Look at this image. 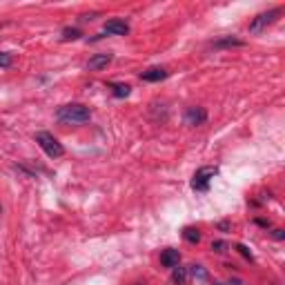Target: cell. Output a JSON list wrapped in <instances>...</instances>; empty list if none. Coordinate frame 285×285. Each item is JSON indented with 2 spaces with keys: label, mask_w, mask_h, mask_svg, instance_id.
Returning a JSON list of instances; mask_svg holds the SVG:
<instances>
[{
  "label": "cell",
  "mask_w": 285,
  "mask_h": 285,
  "mask_svg": "<svg viewBox=\"0 0 285 285\" xmlns=\"http://www.w3.org/2000/svg\"><path fill=\"white\" fill-rule=\"evenodd\" d=\"M56 118L65 125H82V123H87L92 118V111H89V107L80 105V103H72V105L58 107Z\"/></svg>",
  "instance_id": "obj_1"
},
{
  "label": "cell",
  "mask_w": 285,
  "mask_h": 285,
  "mask_svg": "<svg viewBox=\"0 0 285 285\" xmlns=\"http://www.w3.org/2000/svg\"><path fill=\"white\" fill-rule=\"evenodd\" d=\"M36 143L40 145V150L49 156V158H60L65 154V147L58 143V138H53L49 131H38L36 134Z\"/></svg>",
  "instance_id": "obj_2"
},
{
  "label": "cell",
  "mask_w": 285,
  "mask_h": 285,
  "mask_svg": "<svg viewBox=\"0 0 285 285\" xmlns=\"http://www.w3.org/2000/svg\"><path fill=\"white\" fill-rule=\"evenodd\" d=\"M218 174V167H212V165H205V167L196 169V174L192 176V189H196V192H207L209 183H212V179Z\"/></svg>",
  "instance_id": "obj_3"
},
{
  "label": "cell",
  "mask_w": 285,
  "mask_h": 285,
  "mask_svg": "<svg viewBox=\"0 0 285 285\" xmlns=\"http://www.w3.org/2000/svg\"><path fill=\"white\" fill-rule=\"evenodd\" d=\"M281 16V9L276 7V9H270V11H265V14H259L254 20L250 23V31L252 34H259V31H263L267 27V25H272V23H276V18Z\"/></svg>",
  "instance_id": "obj_4"
},
{
  "label": "cell",
  "mask_w": 285,
  "mask_h": 285,
  "mask_svg": "<svg viewBox=\"0 0 285 285\" xmlns=\"http://www.w3.org/2000/svg\"><path fill=\"white\" fill-rule=\"evenodd\" d=\"M205 121H207V111L203 107H189L185 111V125L196 127V125H203Z\"/></svg>",
  "instance_id": "obj_5"
},
{
  "label": "cell",
  "mask_w": 285,
  "mask_h": 285,
  "mask_svg": "<svg viewBox=\"0 0 285 285\" xmlns=\"http://www.w3.org/2000/svg\"><path fill=\"white\" fill-rule=\"evenodd\" d=\"M105 34H109V36H127L130 34V25L125 23V20H107L105 23Z\"/></svg>",
  "instance_id": "obj_6"
},
{
  "label": "cell",
  "mask_w": 285,
  "mask_h": 285,
  "mask_svg": "<svg viewBox=\"0 0 285 285\" xmlns=\"http://www.w3.org/2000/svg\"><path fill=\"white\" fill-rule=\"evenodd\" d=\"M160 263H163V267H179V263H181V254H179V250H174V247H167V250L160 254Z\"/></svg>",
  "instance_id": "obj_7"
},
{
  "label": "cell",
  "mask_w": 285,
  "mask_h": 285,
  "mask_svg": "<svg viewBox=\"0 0 285 285\" xmlns=\"http://www.w3.org/2000/svg\"><path fill=\"white\" fill-rule=\"evenodd\" d=\"M140 78H143L145 82H160V80L167 78V72H165L163 67H150V69H145V72L140 74Z\"/></svg>",
  "instance_id": "obj_8"
},
{
  "label": "cell",
  "mask_w": 285,
  "mask_h": 285,
  "mask_svg": "<svg viewBox=\"0 0 285 285\" xmlns=\"http://www.w3.org/2000/svg\"><path fill=\"white\" fill-rule=\"evenodd\" d=\"M109 63H111V53H96L94 58H89L87 67L92 69V72H101V69H105Z\"/></svg>",
  "instance_id": "obj_9"
},
{
  "label": "cell",
  "mask_w": 285,
  "mask_h": 285,
  "mask_svg": "<svg viewBox=\"0 0 285 285\" xmlns=\"http://www.w3.org/2000/svg\"><path fill=\"white\" fill-rule=\"evenodd\" d=\"M109 87H111V92H114V96H116V98H127V96H130V92H131V87H130V85H125V82H111Z\"/></svg>",
  "instance_id": "obj_10"
},
{
  "label": "cell",
  "mask_w": 285,
  "mask_h": 285,
  "mask_svg": "<svg viewBox=\"0 0 285 285\" xmlns=\"http://www.w3.org/2000/svg\"><path fill=\"white\" fill-rule=\"evenodd\" d=\"M187 276H189L187 267H174V272H172V281L176 285H185L187 283Z\"/></svg>",
  "instance_id": "obj_11"
},
{
  "label": "cell",
  "mask_w": 285,
  "mask_h": 285,
  "mask_svg": "<svg viewBox=\"0 0 285 285\" xmlns=\"http://www.w3.org/2000/svg\"><path fill=\"white\" fill-rule=\"evenodd\" d=\"M183 238L194 245V243L201 241V232H198L196 227H185V230H183Z\"/></svg>",
  "instance_id": "obj_12"
},
{
  "label": "cell",
  "mask_w": 285,
  "mask_h": 285,
  "mask_svg": "<svg viewBox=\"0 0 285 285\" xmlns=\"http://www.w3.org/2000/svg\"><path fill=\"white\" fill-rule=\"evenodd\" d=\"M187 272L194 276L196 281H207V272L203 270V265H189Z\"/></svg>",
  "instance_id": "obj_13"
},
{
  "label": "cell",
  "mask_w": 285,
  "mask_h": 285,
  "mask_svg": "<svg viewBox=\"0 0 285 285\" xmlns=\"http://www.w3.org/2000/svg\"><path fill=\"white\" fill-rule=\"evenodd\" d=\"M243 40L238 38H225V40H218V43H214V47H243Z\"/></svg>",
  "instance_id": "obj_14"
},
{
  "label": "cell",
  "mask_w": 285,
  "mask_h": 285,
  "mask_svg": "<svg viewBox=\"0 0 285 285\" xmlns=\"http://www.w3.org/2000/svg\"><path fill=\"white\" fill-rule=\"evenodd\" d=\"M76 38H80L78 29H63V40H76Z\"/></svg>",
  "instance_id": "obj_15"
},
{
  "label": "cell",
  "mask_w": 285,
  "mask_h": 285,
  "mask_svg": "<svg viewBox=\"0 0 285 285\" xmlns=\"http://www.w3.org/2000/svg\"><path fill=\"white\" fill-rule=\"evenodd\" d=\"M0 67H2V69L11 67V53H7V52H0Z\"/></svg>",
  "instance_id": "obj_16"
},
{
  "label": "cell",
  "mask_w": 285,
  "mask_h": 285,
  "mask_svg": "<svg viewBox=\"0 0 285 285\" xmlns=\"http://www.w3.org/2000/svg\"><path fill=\"white\" fill-rule=\"evenodd\" d=\"M236 250L241 252L243 256H245L247 261H254V256H252V252H250V250H247V245H243V243H238V245H236Z\"/></svg>",
  "instance_id": "obj_17"
},
{
  "label": "cell",
  "mask_w": 285,
  "mask_h": 285,
  "mask_svg": "<svg viewBox=\"0 0 285 285\" xmlns=\"http://www.w3.org/2000/svg\"><path fill=\"white\" fill-rule=\"evenodd\" d=\"M212 250L218 252V254H223V252L227 250V243H225V241H214V243H212Z\"/></svg>",
  "instance_id": "obj_18"
},
{
  "label": "cell",
  "mask_w": 285,
  "mask_h": 285,
  "mask_svg": "<svg viewBox=\"0 0 285 285\" xmlns=\"http://www.w3.org/2000/svg\"><path fill=\"white\" fill-rule=\"evenodd\" d=\"M285 236V234H283V230H274V238H279V241H281V238H283Z\"/></svg>",
  "instance_id": "obj_19"
},
{
  "label": "cell",
  "mask_w": 285,
  "mask_h": 285,
  "mask_svg": "<svg viewBox=\"0 0 285 285\" xmlns=\"http://www.w3.org/2000/svg\"><path fill=\"white\" fill-rule=\"evenodd\" d=\"M214 285H227V283H214Z\"/></svg>",
  "instance_id": "obj_20"
}]
</instances>
